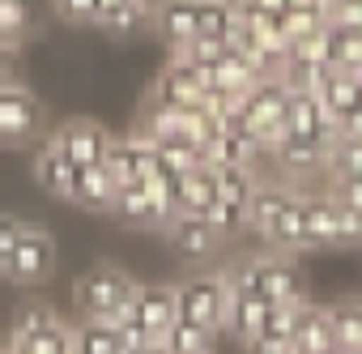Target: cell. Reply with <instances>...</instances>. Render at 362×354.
Listing matches in <instances>:
<instances>
[{"label": "cell", "instance_id": "obj_10", "mask_svg": "<svg viewBox=\"0 0 362 354\" xmlns=\"http://www.w3.org/2000/svg\"><path fill=\"white\" fill-rule=\"evenodd\" d=\"M77 166H94V162H103L107 158V145H111V132L98 124V120H64L56 132H47Z\"/></svg>", "mask_w": 362, "mask_h": 354}, {"label": "cell", "instance_id": "obj_18", "mask_svg": "<svg viewBox=\"0 0 362 354\" xmlns=\"http://www.w3.org/2000/svg\"><path fill=\"white\" fill-rule=\"evenodd\" d=\"M269 312H273V303H264L260 295H247V290H239V286H230V307H226V333L235 337V341H256L260 337V329H264V320H269Z\"/></svg>", "mask_w": 362, "mask_h": 354}, {"label": "cell", "instance_id": "obj_5", "mask_svg": "<svg viewBox=\"0 0 362 354\" xmlns=\"http://www.w3.org/2000/svg\"><path fill=\"white\" fill-rule=\"evenodd\" d=\"M47 137V111L39 94L22 81L0 86V145L5 149H35Z\"/></svg>", "mask_w": 362, "mask_h": 354}, {"label": "cell", "instance_id": "obj_1", "mask_svg": "<svg viewBox=\"0 0 362 354\" xmlns=\"http://www.w3.org/2000/svg\"><path fill=\"white\" fill-rule=\"evenodd\" d=\"M239 26V0H162L153 13V30L175 47L201 35H230Z\"/></svg>", "mask_w": 362, "mask_h": 354}, {"label": "cell", "instance_id": "obj_24", "mask_svg": "<svg viewBox=\"0 0 362 354\" xmlns=\"http://www.w3.org/2000/svg\"><path fill=\"white\" fill-rule=\"evenodd\" d=\"M162 341H166L170 354H201V350H214V333L201 329V324H192V320H184V316H175V324L166 329Z\"/></svg>", "mask_w": 362, "mask_h": 354}, {"label": "cell", "instance_id": "obj_3", "mask_svg": "<svg viewBox=\"0 0 362 354\" xmlns=\"http://www.w3.org/2000/svg\"><path fill=\"white\" fill-rule=\"evenodd\" d=\"M290 86L273 73V77H260L247 94H243V111L230 120V124H239V128H247L260 145H264V154L286 137V128H290ZM226 128V124H222Z\"/></svg>", "mask_w": 362, "mask_h": 354}, {"label": "cell", "instance_id": "obj_31", "mask_svg": "<svg viewBox=\"0 0 362 354\" xmlns=\"http://www.w3.org/2000/svg\"><path fill=\"white\" fill-rule=\"evenodd\" d=\"M141 5H145V9H153V13H158V5H162V0H141Z\"/></svg>", "mask_w": 362, "mask_h": 354}, {"label": "cell", "instance_id": "obj_13", "mask_svg": "<svg viewBox=\"0 0 362 354\" xmlns=\"http://www.w3.org/2000/svg\"><path fill=\"white\" fill-rule=\"evenodd\" d=\"M303 222H307V244L311 248H332L341 239V201L332 193H303Z\"/></svg>", "mask_w": 362, "mask_h": 354}, {"label": "cell", "instance_id": "obj_17", "mask_svg": "<svg viewBox=\"0 0 362 354\" xmlns=\"http://www.w3.org/2000/svg\"><path fill=\"white\" fill-rule=\"evenodd\" d=\"M294 350L298 354H332L337 350V329H332V307L320 303H303L298 312V329H294Z\"/></svg>", "mask_w": 362, "mask_h": 354}, {"label": "cell", "instance_id": "obj_20", "mask_svg": "<svg viewBox=\"0 0 362 354\" xmlns=\"http://www.w3.org/2000/svg\"><path fill=\"white\" fill-rule=\"evenodd\" d=\"M98 30L107 35H132L141 26H153V9H145L141 0H98Z\"/></svg>", "mask_w": 362, "mask_h": 354}, {"label": "cell", "instance_id": "obj_21", "mask_svg": "<svg viewBox=\"0 0 362 354\" xmlns=\"http://www.w3.org/2000/svg\"><path fill=\"white\" fill-rule=\"evenodd\" d=\"M73 350L77 354H128L119 324H107V320H77L73 324Z\"/></svg>", "mask_w": 362, "mask_h": 354}, {"label": "cell", "instance_id": "obj_22", "mask_svg": "<svg viewBox=\"0 0 362 354\" xmlns=\"http://www.w3.org/2000/svg\"><path fill=\"white\" fill-rule=\"evenodd\" d=\"M209 73H214V86H218V90H235V94H247V90L260 81L256 64H252L247 56H239L235 47H226V56H222L218 64H209Z\"/></svg>", "mask_w": 362, "mask_h": 354}, {"label": "cell", "instance_id": "obj_15", "mask_svg": "<svg viewBox=\"0 0 362 354\" xmlns=\"http://www.w3.org/2000/svg\"><path fill=\"white\" fill-rule=\"evenodd\" d=\"M315 98L324 103V111L337 120V128L349 120V115H358L362 111V86H358V73H345V69H328L324 73V81H320V90H315Z\"/></svg>", "mask_w": 362, "mask_h": 354}, {"label": "cell", "instance_id": "obj_29", "mask_svg": "<svg viewBox=\"0 0 362 354\" xmlns=\"http://www.w3.org/2000/svg\"><path fill=\"white\" fill-rule=\"evenodd\" d=\"M128 354H170V350H166V341H141V346L128 350Z\"/></svg>", "mask_w": 362, "mask_h": 354}, {"label": "cell", "instance_id": "obj_6", "mask_svg": "<svg viewBox=\"0 0 362 354\" xmlns=\"http://www.w3.org/2000/svg\"><path fill=\"white\" fill-rule=\"evenodd\" d=\"M175 303H179V316L209 329V333H222L226 329V307H230V273H192L175 286Z\"/></svg>", "mask_w": 362, "mask_h": 354}, {"label": "cell", "instance_id": "obj_4", "mask_svg": "<svg viewBox=\"0 0 362 354\" xmlns=\"http://www.w3.org/2000/svg\"><path fill=\"white\" fill-rule=\"evenodd\" d=\"M230 286H239L247 295H260L273 307H286V303H303L307 299L303 278H298V269L290 265L286 252H264V256L243 261L239 269H230Z\"/></svg>", "mask_w": 362, "mask_h": 354}, {"label": "cell", "instance_id": "obj_26", "mask_svg": "<svg viewBox=\"0 0 362 354\" xmlns=\"http://www.w3.org/2000/svg\"><path fill=\"white\" fill-rule=\"evenodd\" d=\"M52 9L69 26H94L98 22V0H52Z\"/></svg>", "mask_w": 362, "mask_h": 354}, {"label": "cell", "instance_id": "obj_11", "mask_svg": "<svg viewBox=\"0 0 362 354\" xmlns=\"http://www.w3.org/2000/svg\"><path fill=\"white\" fill-rule=\"evenodd\" d=\"M30 175H35V184L43 188V193H52V197H60V201H69V193H73V180H77V162L52 141V137H43L39 145H35V158H30Z\"/></svg>", "mask_w": 362, "mask_h": 354}, {"label": "cell", "instance_id": "obj_2", "mask_svg": "<svg viewBox=\"0 0 362 354\" xmlns=\"http://www.w3.org/2000/svg\"><path fill=\"white\" fill-rule=\"evenodd\" d=\"M136 278L119 265H94L73 282V307L81 320H107L119 324L132 316V299H136Z\"/></svg>", "mask_w": 362, "mask_h": 354}, {"label": "cell", "instance_id": "obj_32", "mask_svg": "<svg viewBox=\"0 0 362 354\" xmlns=\"http://www.w3.org/2000/svg\"><path fill=\"white\" fill-rule=\"evenodd\" d=\"M201 354H214V350H201Z\"/></svg>", "mask_w": 362, "mask_h": 354}, {"label": "cell", "instance_id": "obj_14", "mask_svg": "<svg viewBox=\"0 0 362 354\" xmlns=\"http://www.w3.org/2000/svg\"><path fill=\"white\" fill-rule=\"evenodd\" d=\"M115 193H119V184L111 180V171L103 162H94V166H77V180H73L69 201L77 210H90V214H111Z\"/></svg>", "mask_w": 362, "mask_h": 354}, {"label": "cell", "instance_id": "obj_19", "mask_svg": "<svg viewBox=\"0 0 362 354\" xmlns=\"http://www.w3.org/2000/svg\"><path fill=\"white\" fill-rule=\"evenodd\" d=\"M111 214H115L119 222H128V227H145V231H162V222H166V214L149 201V193H145L141 184H119Z\"/></svg>", "mask_w": 362, "mask_h": 354}, {"label": "cell", "instance_id": "obj_9", "mask_svg": "<svg viewBox=\"0 0 362 354\" xmlns=\"http://www.w3.org/2000/svg\"><path fill=\"white\" fill-rule=\"evenodd\" d=\"M162 235H166V244L179 252V256H192V261H201V256H209V252H218V244L226 239L205 214H170L166 222H162Z\"/></svg>", "mask_w": 362, "mask_h": 354}, {"label": "cell", "instance_id": "obj_28", "mask_svg": "<svg viewBox=\"0 0 362 354\" xmlns=\"http://www.w3.org/2000/svg\"><path fill=\"white\" fill-rule=\"evenodd\" d=\"M18 81V47L13 43H0V86Z\"/></svg>", "mask_w": 362, "mask_h": 354}, {"label": "cell", "instance_id": "obj_7", "mask_svg": "<svg viewBox=\"0 0 362 354\" xmlns=\"http://www.w3.org/2000/svg\"><path fill=\"white\" fill-rule=\"evenodd\" d=\"M56 265H60L56 235H52L47 227L26 222V231H22V239H18V248H13V261H9L5 278H9L13 286H43V282L56 273Z\"/></svg>", "mask_w": 362, "mask_h": 354}, {"label": "cell", "instance_id": "obj_23", "mask_svg": "<svg viewBox=\"0 0 362 354\" xmlns=\"http://www.w3.org/2000/svg\"><path fill=\"white\" fill-rule=\"evenodd\" d=\"M56 320H60V312H56L52 303H22L18 316H13V324H9V341L22 350V346H30L39 333H47Z\"/></svg>", "mask_w": 362, "mask_h": 354}, {"label": "cell", "instance_id": "obj_27", "mask_svg": "<svg viewBox=\"0 0 362 354\" xmlns=\"http://www.w3.org/2000/svg\"><path fill=\"white\" fill-rule=\"evenodd\" d=\"M22 231H26V218L0 214V278H5V269H9V261H13V248H18Z\"/></svg>", "mask_w": 362, "mask_h": 354}, {"label": "cell", "instance_id": "obj_8", "mask_svg": "<svg viewBox=\"0 0 362 354\" xmlns=\"http://www.w3.org/2000/svg\"><path fill=\"white\" fill-rule=\"evenodd\" d=\"M209 86H214V73H209L205 64H192V60H184V56H175V52H170V60H166V69L153 77V86H149L145 103L197 107V103L205 98V90H209Z\"/></svg>", "mask_w": 362, "mask_h": 354}, {"label": "cell", "instance_id": "obj_12", "mask_svg": "<svg viewBox=\"0 0 362 354\" xmlns=\"http://www.w3.org/2000/svg\"><path fill=\"white\" fill-rule=\"evenodd\" d=\"M179 316V303H175V286H136V299H132V320L141 324V333L149 341H162L166 329L175 324Z\"/></svg>", "mask_w": 362, "mask_h": 354}, {"label": "cell", "instance_id": "obj_16", "mask_svg": "<svg viewBox=\"0 0 362 354\" xmlns=\"http://www.w3.org/2000/svg\"><path fill=\"white\" fill-rule=\"evenodd\" d=\"M214 201H218V171L209 162L175 175V210L179 214H209Z\"/></svg>", "mask_w": 362, "mask_h": 354}, {"label": "cell", "instance_id": "obj_30", "mask_svg": "<svg viewBox=\"0 0 362 354\" xmlns=\"http://www.w3.org/2000/svg\"><path fill=\"white\" fill-rule=\"evenodd\" d=\"M0 354H26V350H18L13 341H5V346H0Z\"/></svg>", "mask_w": 362, "mask_h": 354}, {"label": "cell", "instance_id": "obj_25", "mask_svg": "<svg viewBox=\"0 0 362 354\" xmlns=\"http://www.w3.org/2000/svg\"><path fill=\"white\" fill-rule=\"evenodd\" d=\"M222 235H235V231H243L247 227V205H239V201H230V197H218L214 205H209V214H205Z\"/></svg>", "mask_w": 362, "mask_h": 354}]
</instances>
